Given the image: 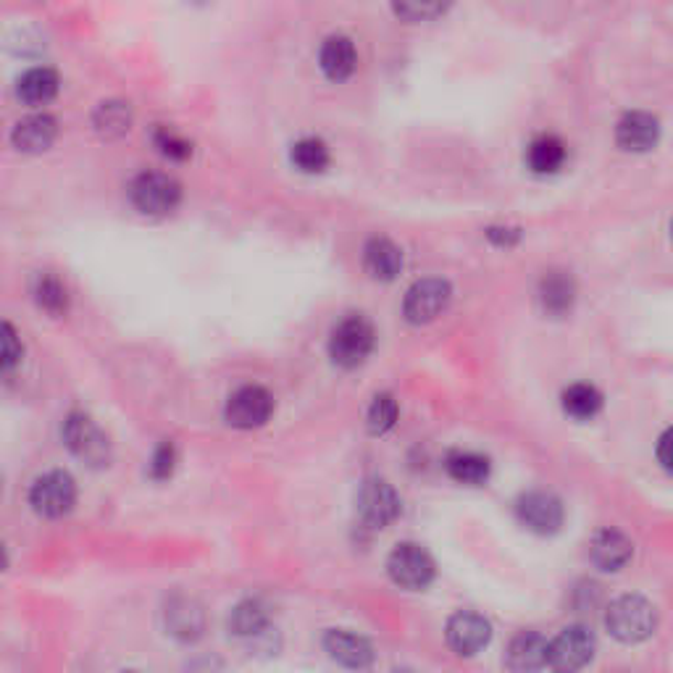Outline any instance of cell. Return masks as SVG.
Here are the masks:
<instances>
[{"mask_svg": "<svg viewBox=\"0 0 673 673\" xmlns=\"http://www.w3.org/2000/svg\"><path fill=\"white\" fill-rule=\"evenodd\" d=\"M489 461L479 453H453L448 457V474L457 484H468V487H479L489 479Z\"/></svg>", "mask_w": 673, "mask_h": 673, "instance_id": "4316f807", "label": "cell"}, {"mask_svg": "<svg viewBox=\"0 0 673 673\" xmlns=\"http://www.w3.org/2000/svg\"><path fill=\"white\" fill-rule=\"evenodd\" d=\"M516 516L534 534H555L563 527V503L550 493H527L516 503Z\"/></svg>", "mask_w": 673, "mask_h": 673, "instance_id": "8fae6325", "label": "cell"}, {"mask_svg": "<svg viewBox=\"0 0 673 673\" xmlns=\"http://www.w3.org/2000/svg\"><path fill=\"white\" fill-rule=\"evenodd\" d=\"M30 505L43 518H64L77 505V482L66 471H48L32 484Z\"/></svg>", "mask_w": 673, "mask_h": 673, "instance_id": "5b68a950", "label": "cell"}, {"mask_svg": "<svg viewBox=\"0 0 673 673\" xmlns=\"http://www.w3.org/2000/svg\"><path fill=\"white\" fill-rule=\"evenodd\" d=\"M272 629V616L268 608L261 600H245L229 616V631L238 639L245 642H255V639H264Z\"/></svg>", "mask_w": 673, "mask_h": 673, "instance_id": "44dd1931", "label": "cell"}, {"mask_svg": "<svg viewBox=\"0 0 673 673\" xmlns=\"http://www.w3.org/2000/svg\"><path fill=\"white\" fill-rule=\"evenodd\" d=\"M658 137H661V121L644 111L626 113L616 126L618 145L629 153L650 151V147H655Z\"/></svg>", "mask_w": 673, "mask_h": 673, "instance_id": "9a60e30c", "label": "cell"}, {"mask_svg": "<svg viewBox=\"0 0 673 673\" xmlns=\"http://www.w3.org/2000/svg\"><path fill=\"white\" fill-rule=\"evenodd\" d=\"M395 13L406 22H429L448 11L450 0H393Z\"/></svg>", "mask_w": 673, "mask_h": 673, "instance_id": "f546056e", "label": "cell"}, {"mask_svg": "<svg viewBox=\"0 0 673 673\" xmlns=\"http://www.w3.org/2000/svg\"><path fill=\"white\" fill-rule=\"evenodd\" d=\"M60 77L51 66H35L26 69L22 77L16 79V96L26 106H45L58 96Z\"/></svg>", "mask_w": 673, "mask_h": 673, "instance_id": "ffe728a7", "label": "cell"}, {"mask_svg": "<svg viewBox=\"0 0 673 673\" xmlns=\"http://www.w3.org/2000/svg\"><path fill=\"white\" fill-rule=\"evenodd\" d=\"M58 137V121L51 113H30L22 121H16L11 132V143L19 153H45L56 143Z\"/></svg>", "mask_w": 673, "mask_h": 673, "instance_id": "4fadbf2b", "label": "cell"}, {"mask_svg": "<svg viewBox=\"0 0 673 673\" xmlns=\"http://www.w3.org/2000/svg\"><path fill=\"white\" fill-rule=\"evenodd\" d=\"M195 3H206V0H195Z\"/></svg>", "mask_w": 673, "mask_h": 673, "instance_id": "74e56055", "label": "cell"}, {"mask_svg": "<svg viewBox=\"0 0 673 673\" xmlns=\"http://www.w3.org/2000/svg\"><path fill=\"white\" fill-rule=\"evenodd\" d=\"M576 285L565 272H550L540 282V302L544 313L565 316L574 308Z\"/></svg>", "mask_w": 673, "mask_h": 673, "instance_id": "603a6c76", "label": "cell"}, {"mask_svg": "<svg viewBox=\"0 0 673 673\" xmlns=\"http://www.w3.org/2000/svg\"><path fill=\"white\" fill-rule=\"evenodd\" d=\"M631 555H635V544L616 529L597 531L595 540L589 542V561L595 563V569L605 571V574L621 571L631 561Z\"/></svg>", "mask_w": 673, "mask_h": 673, "instance_id": "5bb4252c", "label": "cell"}, {"mask_svg": "<svg viewBox=\"0 0 673 673\" xmlns=\"http://www.w3.org/2000/svg\"><path fill=\"white\" fill-rule=\"evenodd\" d=\"M389 578L402 589H427L434 578V561L421 544L413 542H402L397 544L387 561Z\"/></svg>", "mask_w": 673, "mask_h": 673, "instance_id": "52a82bcc", "label": "cell"}, {"mask_svg": "<svg viewBox=\"0 0 673 673\" xmlns=\"http://www.w3.org/2000/svg\"><path fill=\"white\" fill-rule=\"evenodd\" d=\"M358 516L368 529H387L400 516V495L385 479H368L358 489Z\"/></svg>", "mask_w": 673, "mask_h": 673, "instance_id": "9c48e42d", "label": "cell"}, {"mask_svg": "<svg viewBox=\"0 0 673 673\" xmlns=\"http://www.w3.org/2000/svg\"><path fill=\"white\" fill-rule=\"evenodd\" d=\"M64 442L79 461L92 468H103L111 463V442L103 429L90 416L69 413L64 421Z\"/></svg>", "mask_w": 673, "mask_h": 673, "instance_id": "3957f363", "label": "cell"}, {"mask_svg": "<svg viewBox=\"0 0 673 673\" xmlns=\"http://www.w3.org/2000/svg\"><path fill=\"white\" fill-rule=\"evenodd\" d=\"M450 300H453V287L445 279H419L406 293L402 313H406L410 324H432L434 319H440L448 311Z\"/></svg>", "mask_w": 673, "mask_h": 673, "instance_id": "ba28073f", "label": "cell"}, {"mask_svg": "<svg viewBox=\"0 0 673 673\" xmlns=\"http://www.w3.org/2000/svg\"><path fill=\"white\" fill-rule=\"evenodd\" d=\"M597 642L587 626H565L553 642H548V665L555 671H578L592 663Z\"/></svg>", "mask_w": 673, "mask_h": 673, "instance_id": "8992f818", "label": "cell"}, {"mask_svg": "<svg viewBox=\"0 0 673 673\" xmlns=\"http://www.w3.org/2000/svg\"><path fill=\"white\" fill-rule=\"evenodd\" d=\"M324 648L329 652V658L340 665H345V669H368L374 661L372 644H368L363 637L345 629H329L324 637Z\"/></svg>", "mask_w": 673, "mask_h": 673, "instance_id": "2e32d148", "label": "cell"}, {"mask_svg": "<svg viewBox=\"0 0 673 673\" xmlns=\"http://www.w3.org/2000/svg\"><path fill=\"white\" fill-rule=\"evenodd\" d=\"M5 565H9V555H5V548H3V542H0V571L5 569Z\"/></svg>", "mask_w": 673, "mask_h": 673, "instance_id": "8d00e7d4", "label": "cell"}, {"mask_svg": "<svg viewBox=\"0 0 673 673\" xmlns=\"http://www.w3.org/2000/svg\"><path fill=\"white\" fill-rule=\"evenodd\" d=\"M605 626L618 642L639 644L644 639L655 635L658 614L655 605L644 600L639 595H624L616 603H610L608 614H605Z\"/></svg>", "mask_w": 673, "mask_h": 673, "instance_id": "6da1fadb", "label": "cell"}, {"mask_svg": "<svg viewBox=\"0 0 673 673\" xmlns=\"http://www.w3.org/2000/svg\"><path fill=\"white\" fill-rule=\"evenodd\" d=\"M363 268L376 282H393L402 268V253L393 240L374 238L363 247Z\"/></svg>", "mask_w": 673, "mask_h": 673, "instance_id": "ac0fdd59", "label": "cell"}, {"mask_svg": "<svg viewBox=\"0 0 673 673\" xmlns=\"http://www.w3.org/2000/svg\"><path fill=\"white\" fill-rule=\"evenodd\" d=\"M508 669L514 671H542L548 669V639L523 631L508 648Z\"/></svg>", "mask_w": 673, "mask_h": 673, "instance_id": "7402d4cb", "label": "cell"}, {"mask_svg": "<svg viewBox=\"0 0 673 673\" xmlns=\"http://www.w3.org/2000/svg\"><path fill=\"white\" fill-rule=\"evenodd\" d=\"M24 355L22 336L9 321H0V372H9V368L19 366Z\"/></svg>", "mask_w": 673, "mask_h": 673, "instance_id": "d6a6232c", "label": "cell"}, {"mask_svg": "<svg viewBox=\"0 0 673 673\" xmlns=\"http://www.w3.org/2000/svg\"><path fill=\"white\" fill-rule=\"evenodd\" d=\"M527 164L534 174H555L565 164V145L555 134H540L527 147Z\"/></svg>", "mask_w": 673, "mask_h": 673, "instance_id": "d4e9b609", "label": "cell"}, {"mask_svg": "<svg viewBox=\"0 0 673 673\" xmlns=\"http://www.w3.org/2000/svg\"><path fill=\"white\" fill-rule=\"evenodd\" d=\"M493 626L479 614H455L448 621V644L457 655H476L489 644Z\"/></svg>", "mask_w": 673, "mask_h": 673, "instance_id": "7c38bea8", "label": "cell"}, {"mask_svg": "<svg viewBox=\"0 0 673 673\" xmlns=\"http://www.w3.org/2000/svg\"><path fill=\"white\" fill-rule=\"evenodd\" d=\"M289 158L302 174H321L329 166V147L319 137H302L293 145Z\"/></svg>", "mask_w": 673, "mask_h": 673, "instance_id": "f1b7e54d", "label": "cell"}, {"mask_svg": "<svg viewBox=\"0 0 673 673\" xmlns=\"http://www.w3.org/2000/svg\"><path fill=\"white\" fill-rule=\"evenodd\" d=\"M487 238L497 242V245H516L518 240H521V229H508V227H489L487 229Z\"/></svg>", "mask_w": 673, "mask_h": 673, "instance_id": "e575fe53", "label": "cell"}, {"mask_svg": "<svg viewBox=\"0 0 673 673\" xmlns=\"http://www.w3.org/2000/svg\"><path fill=\"white\" fill-rule=\"evenodd\" d=\"M376 342L374 324L361 313H350L332 329L329 336V355L336 366L358 368L372 355Z\"/></svg>", "mask_w": 673, "mask_h": 673, "instance_id": "7a4b0ae2", "label": "cell"}, {"mask_svg": "<svg viewBox=\"0 0 673 673\" xmlns=\"http://www.w3.org/2000/svg\"><path fill=\"white\" fill-rule=\"evenodd\" d=\"M603 395L592 385H571L563 393V410L576 421H589L600 413Z\"/></svg>", "mask_w": 673, "mask_h": 673, "instance_id": "83f0119b", "label": "cell"}, {"mask_svg": "<svg viewBox=\"0 0 673 673\" xmlns=\"http://www.w3.org/2000/svg\"><path fill=\"white\" fill-rule=\"evenodd\" d=\"M397 421V400L389 393L374 397L372 408H368V432L374 437L387 434Z\"/></svg>", "mask_w": 673, "mask_h": 673, "instance_id": "4dcf8cb0", "label": "cell"}, {"mask_svg": "<svg viewBox=\"0 0 673 673\" xmlns=\"http://www.w3.org/2000/svg\"><path fill=\"white\" fill-rule=\"evenodd\" d=\"M658 457H661L663 468H669V432H663L661 442H658Z\"/></svg>", "mask_w": 673, "mask_h": 673, "instance_id": "d590c367", "label": "cell"}, {"mask_svg": "<svg viewBox=\"0 0 673 673\" xmlns=\"http://www.w3.org/2000/svg\"><path fill=\"white\" fill-rule=\"evenodd\" d=\"M319 64L321 71L327 74V79H332V82H345L347 77H353L355 66H358V53H355L353 40L342 35L329 37L324 48H321Z\"/></svg>", "mask_w": 673, "mask_h": 673, "instance_id": "d6986e66", "label": "cell"}, {"mask_svg": "<svg viewBox=\"0 0 673 673\" xmlns=\"http://www.w3.org/2000/svg\"><path fill=\"white\" fill-rule=\"evenodd\" d=\"M92 126L103 140H119L132 130V106L126 100L111 98L98 103L92 111Z\"/></svg>", "mask_w": 673, "mask_h": 673, "instance_id": "cb8c5ba5", "label": "cell"}, {"mask_svg": "<svg viewBox=\"0 0 673 673\" xmlns=\"http://www.w3.org/2000/svg\"><path fill=\"white\" fill-rule=\"evenodd\" d=\"M177 468V448L172 442H161L151 457V476L156 482H166Z\"/></svg>", "mask_w": 673, "mask_h": 673, "instance_id": "836d02e7", "label": "cell"}, {"mask_svg": "<svg viewBox=\"0 0 673 673\" xmlns=\"http://www.w3.org/2000/svg\"><path fill=\"white\" fill-rule=\"evenodd\" d=\"M206 616L203 608L190 597H172L166 605V629L168 635L181 639V642H195L203 635Z\"/></svg>", "mask_w": 673, "mask_h": 673, "instance_id": "e0dca14e", "label": "cell"}, {"mask_svg": "<svg viewBox=\"0 0 673 673\" xmlns=\"http://www.w3.org/2000/svg\"><path fill=\"white\" fill-rule=\"evenodd\" d=\"M153 140H156V147L161 156H166L168 161H187L192 156L190 140H185L179 132L168 130V126H161V130H156Z\"/></svg>", "mask_w": 673, "mask_h": 673, "instance_id": "1f68e13d", "label": "cell"}, {"mask_svg": "<svg viewBox=\"0 0 673 673\" xmlns=\"http://www.w3.org/2000/svg\"><path fill=\"white\" fill-rule=\"evenodd\" d=\"M132 206L145 217H166L181 200V185L161 172H145L130 185Z\"/></svg>", "mask_w": 673, "mask_h": 673, "instance_id": "277c9868", "label": "cell"}, {"mask_svg": "<svg viewBox=\"0 0 673 673\" xmlns=\"http://www.w3.org/2000/svg\"><path fill=\"white\" fill-rule=\"evenodd\" d=\"M32 295H35V302L45 313L64 316L69 311V289H66V285L56 274H37L35 285H32Z\"/></svg>", "mask_w": 673, "mask_h": 673, "instance_id": "484cf974", "label": "cell"}, {"mask_svg": "<svg viewBox=\"0 0 673 673\" xmlns=\"http://www.w3.org/2000/svg\"><path fill=\"white\" fill-rule=\"evenodd\" d=\"M274 397L268 389L258 385L240 387L227 402V421L234 429H258L272 419Z\"/></svg>", "mask_w": 673, "mask_h": 673, "instance_id": "30bf717a", "label": "cell"}]
</instances>
